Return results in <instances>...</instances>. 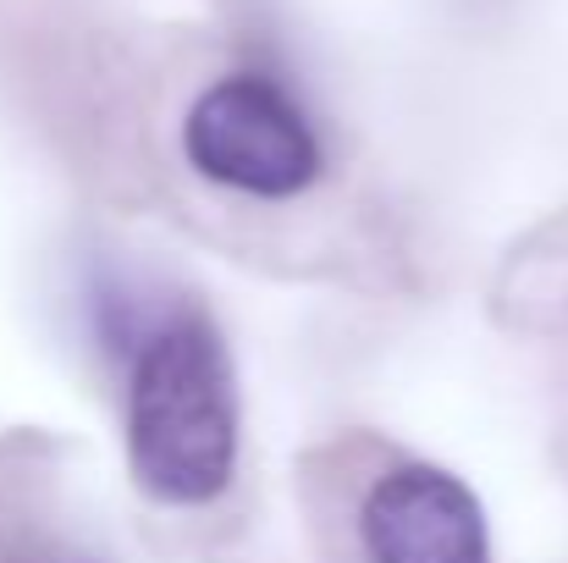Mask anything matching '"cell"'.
I'll return each instance as SVG.
<instances>
[{
    "label": "cell",
    "instance_id": "obj_1",
    "mask_svg": "<svg viewBox=\"0 0 568 563\" xmlns=\"http://www.w3.org/2000/svg\"><path fill=\"white\" fill-rule=\"evenodd\" d=\"M128 470L161 509H210L237 475V375L204 310H172L133 338Z\"/></svg>",
    "mask_w": 568,
    "mask_h": 563
},
{
    "label": "cell",
    "instance_id": "obj_2",
    "mask_svg": "<svg viewBox=\"0 0 568 563\" xmlns=\"http://www.w3.org/2000/svg\"><path fill=\"white\" fill-rule=\"evenodd\" d=\"M183 155L215 188L243 199H298L326 155L298 100L260 72L215 78L183 117Z\"/></svg>",
    "mask_w": 568,
    "mask_h": 563
},
{
    "label": "cell",
    "instance_id": "obj_3",
    "mask_svg": "<svg viewBox=\"0 0 568 563\" xmlns=\"http://www.w3.org/2000/svg\"><path fill=\"white\" fill-rule=\"evenodd\" d=\"M365 563H491L486 509L442 464H392L359 503Z\"/></svg>",
    "mask_w": 568,
    "mask_h": 563
},
{
    "label": "cell",
    "instance_id": "obj_4",
    "mask_svg": "<svg viewBox=\"0 0 568 563\" xmlns=\"http://www.w3.org/2000/svg\"><path fill=\"white\" fill-rule=\"evenodd\" d=\"M50 563H89V559H50Z\"/></svg>",
    "mask_w": 568,
    "mask_h": 563
}]
</instances>
